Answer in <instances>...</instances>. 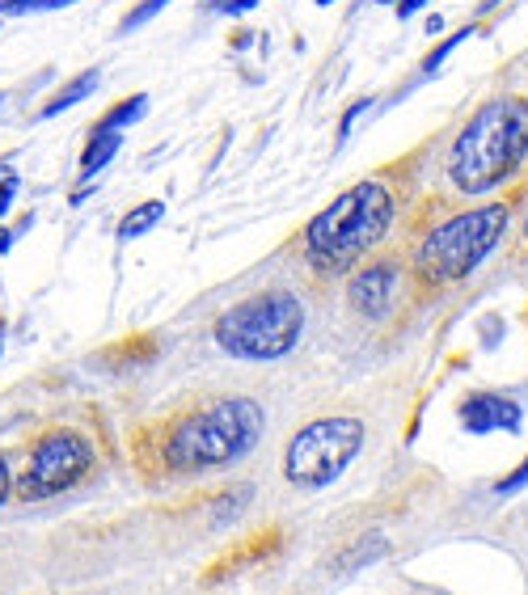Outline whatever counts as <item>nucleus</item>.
Returning <instances> with one entry per match:
<instances>
[{
  "label": "nucleus",
  "instance_id": "nucleus-1",
  "mask_svg": "<svg viewBox=\"0 0 528 595\" xmlns=\"http://www.w3.org/2000/svg\"><path fill=\"white\" fill-rule=\"evenodd\" d=\"M262 406L250 397H220L199 410H186L165 427L136 439V460L144 473L186 477L229 469L262 439Z\"/></svg>",
  "mask_w": 528,
  "mask_h": 595
},
{
  "label": "nucleus",
  "instance_id": "nucleus-2",
  "mask_svg": "<svg viewBox=\"0 0 528 595\" xmlns=\"http://www.w3.org/2000/svg\"><path fill=\"white\" fill-rule=\"evenodd\" d=\"M393 216H398V199H393V190L385 182H376V178L355 182L305 224V237H300L305 262L322 275L351 271L364 254H372L385 241V233L393 228Z\"/></svg>",
  "mask_w": 528,
  "mask_h": 595
},
{
  "label": "nucleus",
  "instance_id": "nucleus-3",
  "mask_svg": "<svg viewBox=\"0 0 528 595\" xmlns=\"http://www.w3.org/2000/svg\"><path fill=\"white\" fill-rule=\"evenodd\" d=\"M528 157V98H495L452 140L444 174L457 195H486L503 186Z\"/></svg>",
  "mask_w": 528,
  "mask_h": 595
},
{
  "label": "nucleus",
  "instance_id": "nucleus-4",
  "mask_svg": "<svg viewBox=\"0 0 528 595\" xmlns=\"http://www.w3.org/2000/svg\"><path fill=\"white\" fill-rule=\"evenodd\" d=\"M507 220H512V203H503V199L440 220L414 245V275L423 283H436V287L469 279L495 254V245L507 233Z\"/></svg>",
  "mask_w": 528,
  "mask_h": 595
},
{
  "label": "nucleus",
  "instance_id": "nucleus-5",
  "mask_svg": "<svg viewBox=\"0 0 528 595\" xmlns=\"http://www.w3.org/2000/svg\"><path fill=\"white\" fill-rule=\"evenodd\" d=\"M300 334H305V304L292 292H284V287L237 300L212 325L216 347L245 363H267V359L292 355Z\"/></svg>",
  "mask_w": 528,
  "mask_h": 595
},
{
  "label": "nucleus",
  "instance_id": "nucleus-6",
  "mask_svg": "<svg viewBox=\"0 0 528 595\" xmlns=\"http://www.w3.org/2000/svg\"><path fill=\"white\" fill-rule=\"evenodd\" d=\"M364 422L355 414H330V418H313L309 427H300L296 439L288 444L284 456V477L305 490H322L338 482L355 456L364 448Z\"/></svg>",
  "mask_w": 528,
  "mask_h": 595
},
{
  "label": "nucleus",
  "instance_id": "nucleus-7",
  "mask_svg": "<svg viewBox=\"0 0 528 595\" xmlns=\"http://www.w3.org/2000/svg\"><path fill=\"white\" fill-rule=\"evenodd\" d=\"M93 473V444L81 431H68V427H55L47 435H39L30 444V460L22 477H17V494L26 503H39V498H55L72 490L77 482Z\"/></svg>",
  "mask_w": 528,
  "mask_h": 595
},
{
  "label": "nucleus",
  "instance_id": "nucleus-8",
  "mask_svg": "<svg viewBox=\"0 0 528 595\" xmlns=\"http://www.w3.org/2000/svg\"><path fill=\"white\" fill-rule=\"evenodd\" d=\"M393 292H398V262H393V258L368 262V266H360V271L347 279V300H351V309L360 313V317H368V321H376V317L389 313Z\"/></svg>",
  "mask_w": 528,
  "mask_h": 595
},
{
  "label": "nucleus",
  "instance_id": "nucleus-9",
  "mask_svg": "<svg viewBox=\"0 0 528 595\" xmlns=\"http://www.w3.org/2000/svg\"><path fill=\"white\" fill-rule=\"evenodd\" d=\"M457 418L469 435H490V431H520L524 410H520V401L503 393H469L461 401Z\"/></svg>",
  "mask_w": 528,
  "mask_h": 595
},
{
  "label": "nucleus",
  "instance_id": "nucleus-10",
  "mask_svg": "<svg viewBox=\"0 0 528 595\" xmlns=\"http://www.w3.org/2000/svg\"><path fill=\"white\" fill-rule=\"evenodd\" d=\"M279 549V528H267V532H258V536H250V541H241L229 558H220L212 570L203 574V583H220V579H233L237 570H250V566H258V562H267L271 553Z\"/></svg>",
  "mask_w": 528,
  "mask_h": 595
},
{
  "label": "nucleus",
  "instance_id": "nucleus-11",
  "mask_svg": "<svg viewBox=\"0 0 528 595\" xmlns=\"http://www.w3.org/2000/svg\"><path fill=\"white\" fill-rule=\"evenodd\" d=\"M119 148H123L119 131H93V140H89L85 152H81V174H85V178H89V174H102V169L115 161Z\"/></svg>",
  "mask_w": 528,
  "mask_h": 595
},
{
  "label": "nucleus",
  "instance_id": "nucleus-12",
  "mask_svg": "<svg viewBox=\"0 0 528 595\" xmlns=\"http://www.w3.org/2000/svg\"><path fill=\"white\" fill-rule=\"evenodd\" d=\"M98 85H102V76L93 72V68H89V72H81V76H72V81H68V85H64V89L55 93V98L43 106V119H51V114H60V110L77 106V102H85V98H89V93L98 89Z\"/></svg>",
  "mask_w": 528,
  "mask_h": 595
},
{
  "label": "nucleus",
  "instance_id": "nucleus-13",
  "mask_svg": "<svg viewBox=\"0 0 528 595\" xmlns=\"http://www.w3.org/2000/svg\"><path fill=\"white\" fill-rule=\"evenodd\" d=\"M161 216H165V203L161 199H148L140 207H131L127 216H123V224H119V241H136L144 233H153V228L161 224Z\"/></svg>",
  "mask_w": 528,
  "mask_h": 595
},
{
  "label": "nucleus",
  "instance_id": "nucleus-14",
  "mask_svg": "<svg viewBox=\"0 0 528 595\" xmlns=\"http://www.w3.org/2000/svg\"><path fill=\"white\" fill-rule=\"evenodd\" d=\"M385 553V536H364V541H355V549H347L343 558L334 562V574H351L355 566H368Z\"/></svg>",
  "mask_w": 528,
  "mask_h": 595
},
{
  "label": "nucleus",
  "instance_id": "nucleus-15",
  "mask_svg": "<svg viewBox=\"0 0 528 595\" xmlns=\"http://www.w3.org/2000/svg\"><path fill=\"white\" fill-rule=\"evenodd\" d=\"M144 110H148V98L144 93H136V98H127V102H119L115 110L106 114V119L93 127V131H119V127H127V123H136V119H144Z\"/></svg>",
  "mask_w": 528,
  "mask_h": 595
},
{
  "label": "nucleus",
  "instance_id": "nucleus-16",
  "mask_svg": "<svg viewBox=\"0 0 528 595\" xmlns=\"http://www.w3.org/2000/svg\"><path fill=\"white\" fill-rule=\"evenodd\" d=\"M157 355V338H127L119 347L106 351V363H144Z\"/></svg>",
  "mask_w": 528,
  "mask_h": 595
},
{
  "label": "nucleus",
  "instance_id": "nucleus-17",
  "mask_svg": "<svg viewBox=\"0 0 528 595\" xmlns=\"http://www.w3.org/2000/svg\"><path fill=\"white\" fill-rule=\"evenodd\" d=\"M474 30H478V26H465L461 34H452V38H444V43H440V47H436V51H431V55H427V60H423V72H436V68H440V64L448 60V55H452V51H457V47H461V43H465V38H469V34H474Z\"/></svg>",
  "mask_w": 528,
  "mask_h": 595
},
{
  "label": "nucleus",
  "instance_id": "nucleus-18",
  "mask_svg": "<svg viewBox=\"0 0 528 595\" xmlns=\"http://www.w3.org/2000/svg\"><path fill=\"white\" fill-rule=\"evenodd\" d=\"M165 5H169V0H140V5H136V9H131V13L123 17V26H119V30L127 34V30H136V26H144L148 17H157V13L165 9Z\"/></svg>",
  "mask_w": 528,
  "mask_h": 595
},
{
  "label": "nucleus",
  "instance_id": "nucleus-19",
  "mask_svg": "<svg viewBox=\"0 0 528 595\" xmlns=\"http://www.w3.org/2000/svg\"><path fill=\"white\" fill-rule=\"evenodd\" d=\"M72 0H0V13H43V9H64Z\"/></svg>",
  "mask_w": 528,
  "mask_h": 595
},
{
  "label": "nucleus",
  "instance_id": "nucleus-20",
  "mask_svg": "<svg viewBox=\"0 0 528 595\" xmlns=\"http://www.w3.org/2000/svg\"><path fill=\"white\" fill-rule=\"evenodd\" d=\"M524 486H528V456H524V460H520V465H516V469H512V473H507V477H503V482L495 486V494H503V498H507V494H520Z\"/></svg>",
  "mask_w": 528,
  "mask_h": 595
},
{
  "label": "nucleus",
  "instance_id": "nucleus-21",
  "mask_svg": "<svg viewBox=\"0 0 528 595\" xmlns=\"http://www.w3.org/2000/svg\"><path fill=\"white\" fill-rule=\"evenodd\" d=\"M13 195H17V174H13V169H0V216L9 211Z\"/></svg>",
  "mask_w": 528,
  "mask_h": 595
},
{
  "label": "nucleus",
  "instance_id": "nucleus-22",
  "mask_svg": "<svg viewBox=\"0 0 528 595\" xmlns=\"http://www.w3.org/2000/svg\"><path fill=\"white\" fill-rule=\"evenodd\" d=\"M258 0H220L216 9H224V13H245V9H254Z\"/></svg>",
  "mask_w": 528,
  "mask_h": 595
},
{
  "label": "nucleus",
  "instance_id": "nucleus-23",
  "mask_svg": "<svg viewBox=\"0 0 528 595\" xmlns=\"http://www.w3.org/2000/svg\"><path fill=\"white\" fill-rule=\"evenodd\" d=\"M9 490H13V477H9L5 456H0V503H5V498H9Z\"/></svg>",
  "mask_w": 528,
  "mask_h": 595
},
{
  "label": "nucleus",
  "instance_id": "nucleus-24",
  "mask_svg": "<svg viewBox=\"0 0 528 595\" xmlns=\"http://www.w3.org/2000/svg\"><path fill=\"white\" fill-rule=\"evenodd\" d=\"M423 5H427V0H402V5H398V17H414Z\"/></svg>",
  "mask_w": 528,
  "mask_h": 595
},
{
  "label": "nucleus",
  "instance_id": "nucleus-25",
  "mask_svg": "<svg viewBox=\"0 0 528 595\" xmlns=\"http://www.w3.org/2000/svg\"><path fill=\"white\" fill-rule=\"evenodd\" d=\"M364 106H368V98H364V102H355V106L347 110V119H343V136H347V131H351V123L360 119V110H364Z\"/></svg>",
  "mask_w": 528,
  "mask_h": 595
},
{
  "label": "nucleus",
  "instance_id": "nucleus-26",
  "mask_svg": "<svg viewBox=\"0 0 528 595\" xmlns=\"http://www.w3.org/2000/svg\"><path fill=\"white\" fill-rule=\"evenodd\" d=\"M376 5H402V0H376Z\"/></svg>",
  "mask_w": 528,
  "mask_h": 595
},
{
  "label": "nucleus",
  "instance_id": "nucleus-27",
  "mask_svg": "<svg viewBox=\"0 0 528 595\" xmlns=\"http://www.w3.org/2000/svg\"><path fill=\"white\" fill-rule=\"evenodd\" d=\"M524 237H528V211H524Z\"/></svg>",
  "mask_w": 528,
  "mask_h": 595
},
{
  "label": "nucleus",
  "instance_id": "nucleus-28",
  "mask_svg": "<svg viewBox=\"0 0 528 595\" xmlns=\"http://www.w3.org/2000/svg\"><path fill=\"white\" fill-rule=\"evenodd\" d=\"M317 5H334V0H317Z\"/></svg>",
  "mask_w": 528,
  "mask_h": 595
}]
</instances>
